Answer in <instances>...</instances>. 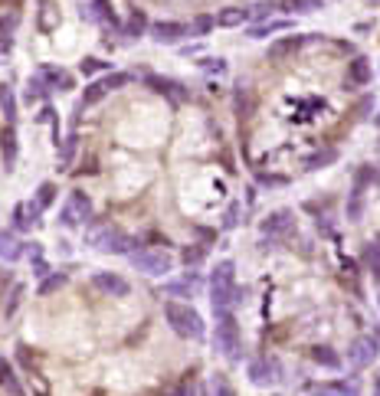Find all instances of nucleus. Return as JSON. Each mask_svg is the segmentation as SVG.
I'll return each instance as SVG.
<instances>
[{
    "instance_id": "obj_1",
    "label": "nucleus",
    "mask_w": 380,
    "mask_h": 396,
    "mask_svg": "<svg viewBox=\"0 0 380 396\" xmlns=\"http://www.w3.org/2000/svg\"><path fill=\"white\" fill-rule=\"evenodd\" d=\"M86 243L99 253H115V255H132V245L134 239L128 233H122L118 226L112 223H105V219H89L86 223Z\"/></svg>"
},
{
    "instance_id": "obj_2",
    "label": "nucleus",
    "mask_w": 380,
    "mask_h": 396,
    "mask_svg": "<svg viewBox=\"0 0 380 396\" xmlns=\"http://www.w3.org/2000/svg\"><path fill=\"white\" fill-rule=\"evenodd\" d=\"M210 302H213V312H229L236 305V265L229 259L217 262L210 275Z\"/></svg>"
},
{
    "instance_id": "obj_3",
    "label": "nucleus",
    "mask_w": 380,
    "mask_h": 396,
    "mask_svg": "<svg viewBox=\"0 0 380 396\" xmlns=\"http://www.w3.org/2000/svg\"><path fill=\"white\" fill-rule=\"evenodd\" d=\"M164 318H167V324L174 328V334H181V338H187V340H203V334H207V324H203L200 312L184 302L164 305Z\"/></svg>"
},
{
    "instance_id": "obj_4",
    "label": "nucleus",
    "mask_w": 380,
    "mask_h": 396,
    "mask_svg": "<svg viewBox=\"0 0 380 396\" xmlns=\"http://www.w3.org/2000/svg\"><path fill=\"white\" fill-rule=\"evenodd\" d=\"M132 265L138 269V272L144 275H167L174 269V255L167 253V249H158V245H148V249H138V253H132Z\"/></svg>"
},
{
    "instance_id": "obj_5",
    "label": "nucleus",
    "mask_w": 380,
    "mask_h": 396,
    "mask_svg": "<svg viewBox=\"0 0 380 396\" xmlns=\"http://www.w3.org/2000/svg\"><path fill=\"white\" fill-rule=\"evenodd\" d=\"M213 344L223 357L239 360V328L233 312H217V334H213Z\"/></svg>"
},
{
    "instance_id": "obj_6",
    "label": "nucleus",
    "mask_w": 380,
    "mask_h": 396,
    "mask_svg": "<svg viewBox=\"0 0 380 396\" xmlns=\"http://www.w3.org/2000/svg\"><path fill=\"white\" fill-rule=\"evenodd\" d=\"M92 219V200H89V193H82V190H72L66 197V203H63V210H59V223L63 226H82V223H89Z\"/></svg>"
},
{
    "instance_id": "obj_7",
    "label": "nucleus",
    "mask_w": 380,
    "mask_h": 396,
    "mask_svg": "<svg viewBox=\"0 0 380 396\" xmlns=\"http://www.w3.org/2000/svg\"><path fill=\"white\" fill-rule=\"evenodd\" d=\"M262 236L266 239H289L292 236V229H295V213L292 210H276V213H269L266 219H262Z\"/></svg>"
},
{
    "instance_id": "obj_8",
    "label": "nucleus",
    "mask_w": 380,
    "mask_h": 396,
    "mask_svg": "<svg viewBox=\"0 0 380 396\" xmlns=\"http://www.w3.org/2000/svg\"><path fill=\"white\" fill-rule=\"evenodd\" d=\"M144 85L151 89V92L164 95V98H171L174 105H184L190 98V92L184 89L177 79H167V76H144Z\"/></svg>"
},
{
    "instance_id": "obj_9",
    "label": "nucleus",
    "mask_w": 380,
    "mask_h": 396,
    "mask_svg": "<svg viewBox=\"0 0 380 396\" xmlns=\"http://www.w3.org/2000/svg\"><path fill=\"white\" fill-rule=\"evenodd\" d=\"M377 347L380 340L377 334H364V338H357L351 344V350H348V360H351V367H367V364H374V357H377Z\"/></svg>"
},
{
    "instance_id": "obj_10",
    "label": "nucleus",
    "mask_w": 380,
    "mask_h": 396,
    "mask_svg": "<svg viewBox=\"0 0 380 396\" xmlns=\"http://www.w3.org/2000/svg\"><path fill=\"white\" fill-rule=\"evenodd\" d=\"M92 288L95 292L108 295V298H125V295L132 292V285L125 282L118 272H95L92 275Z\"/></svg>"
},
{
    "instance_id": "obj_11",
    "label": "nucleus",
    "mask_w": 380,
    "mask_h": 396,
    "mask_svg": "<svg viewBox=\"0 0 380 396\" xmlns=\"http://www.w3.org/2000/svg\"><path fill=\"white\" fill-rule=\"evenodd\" d=\"M184 37H190V27H187V23H174V20H161V23H151V39H154V43L174 46V43H181Z\"/></svg>"
},
{
    "instance_id": "obj_12",
    "label": "nucleus",
    "mask_w": 380,
    "mask_h": 396,
    "mask_svg": "<svg viewBox=\"0 0 380 396\" xmlns=\"http://www.w3.org/2000/svg\"><path fill=\"white\" fill-rule=\"evenodd\" d=\"M82 17L92 20V23H102V27H118V20H115V10L108 0H86V7H82Z\"/></svg>"
},
{
    "instance_id": "obj_13",
    "label": "nucleus",
    "mask_w": 380,
    "mask_h": 396,
    "mask_svg": "<svg viewBox=\"0 0 380 396\" xmlns=\"http://www.w3.org/2000/svg\"><path fill=\"white\" fill-rule=\"evenodd\" d=\"M17 151H20L17 128H13V122H7L4 132H0V158H4V167L7 170H13V164H17Z\"/></svg>"
},
{
    "instance_id": "obj_14",
    "label": "nucleus",
    "mask_w": 380,
    "mask_h": 396,
    "mask_svg": "<svg viewBox=\"0 0 380 396\" xmlns=\"http://www.w3.org/2000/svg\"><path fill=\"white\" fill-rule=\"evenodd\" d=\"M367 82H371V63L364 56H354L348 63V72H344V85L348 89H364Z\"/></svg>"
},
{
    "instance_id": "obj_15",
    "label": "nucleus",
    "mask_w": 380,
    "mask_h": 396,
    "mask_svg": "<svg viewBox=\"0 0 380 396\" xmlns=\"http://www.w3.org/2000/svg\"><path fill=\"white\" fill-rule=\"evenodd\" d=\"M302 46H305V37H298V33H295V37H282L269 46V59H272V63H282V59L295 56Z\"/></svg>"
},
{
    "instance_id": "obj_16",
    "label": "nucleus",
    "mask_w": 380,
    "mask_h": 396,
    "mask_svg": "<svg viewBox=\"0 0 380 396\" xmlns=\"http://www.w3.org/2000/svg\"><path fill=\"white\" fill-rule=\"evenodd\" d=\"M276 373H279V364L276 360H269V357L249 364V377H253V383H259V387H269L272 380H279Z\"/></svg>"
},
{
    "instance_id": "obj_17",
    "label": "nucleus",
    "mask_w": 380,
    "mask_h": 396,
    "mask_svg": "<svg viewBox=\"0 0 380 396\" xmlns=\"http://www.w3.org/2000/svg\"><path fill=\"white\" fill-rule=\"evenodd\" d=\"M59 23H63L59 7L53 0H43V4H39V13H37V27L43 30V33H53V30H59Z\"/></svg>"
},
{
    "instance_id": "obj_18",
    "label": "nucleus",
    "mask_w": 380,
    "mask_h": 396,
    "mask_svg": "<svg viewBox=\"0 0 380 396\" xmlns=\"http://www.w3.org/2000/svg\"><path fill=\"white\" fill-rule=\"evenodd\" d=\"M39 79H43V82L49 85V92H53V89H59V92H66V89H72V76H69L66 69H56V66H43L37 72Z\"/></svg>"
},
{
    "instance_id": "obj_19",
    "label": "nucleus",
    "mask_w": 380,
    "mask_h": 396,
    "mask_svg": "<svg viewBox=\"0 0 380 396\" xmlns=\"http://www.w3.org/2000/svg\"><path fill=\"white\" fill-rule=\"evenodd\" d=\"M39 213H43V210L37 207V200H33V203H17V207H13V226L30 229L39 219Z\"/></svg>"
},
{
    "instance_id": "obj_20",
    "label": "nucleus",
    "mask_w": 380,
    "mask_h": 396,
    "mask_svg": "<svg viewBox=\"0 0 380 396\" xmlns=\"http://www.w3.org/2000/svg\"><path fill=\"white\" fill-rule=\"evenodd\" d=\"M249 20V10H243V7H223L217 13V27H223V30H236V27H243Z\"/></svg>"
},
{
    "instance_id": "obj_21",
    "label": "nucleus",
    "mask_w": 380,
    "mask_h": 396,
    "mask_svg": "<svg viewBox=\"0 0 380 396\" xmlns=\"http://www.w3.org/2000/svg\"><path fill=\"white\" fill-rule=\"evenodd\" d=\"M23 253H27V243H20L13 233H0V259H7V262H17Z\"/></svg>"
},
{
    "instance_id": "obj_22",
    "label": "nucleus",
    "mask_w": 380,
    "mask_h": 396,
    "mask_svg": "<svg viewBox=\"0 0 380 396\" xmlns=\"http://www.w3.org/2000/svg\"><path fill=\"white\" fill-rule=\"evenodd\" d=\"M312 360L318 364V367H324V370H341V354L338 350H331V347H324V344H318V347H312Z\"/></svg>"
},
{
    "instance_id": "obj_23",
    "label": "nucleus",
    "mask_w": 380,
    "mask_h": 396,
    "mask_svg": "<svg viewBox=\"0 0 380 396\" xmlns=\"http://www.w3.org/2000/svg\"><path fill=\"white\" fill-rule=\"evenodd\" d=\"M46 92H49V85L43 82L39 76H30V82H27V92H23V98H27V105H43V98H46Z\"/></svg>"
},
{
    "instance_id": "obj_24",
    "label": "nucleus",
    "mask_w": 380,
    "mask_h": 396,
    "mask_svg": "<svg viewBox=\"0 0 380 396\" xmlns=\"http://www.w3.org/2000/svg\"><path fill=\"white\" fill-rule=\"evenodd\" d=\"M66 279H69L66 272H53V275H43V282H39L37 295H39V298H49V295H56L59 288H63V285H66Z\"/></svg>"
},
{
    "instance_id": "obj_25",
    "label": "nucleus",
    "mask_w": 380,
    "mask_h": 396,
    "mask_svg": "<svg viewBox=\"0 0 380 396\" xmlns=\"http://www.w3.org/2000/svg\"><path fill=\"white\" fill-rule=\"evenodd\" d=\"M144 30H148V17H144V10H134L132 17H128V23H125V37H144Z\"/></svg>"
},
{
    "instance_id": "obj_26",
    "label": "nucleus",
    "mask_w": 380,
    "mask_h": 396,
    "mask_svg": "<svg viewBox=\"0 0 380 396\" xmlns=\"http://www.w3.org/2000/svg\"><path fill=\"white\" fill-rule=\"evenodd\" d=\"M105 95H108V89L102 85V79H99V82H89L86 92H82V108H92V105H99Z\"/></svg>"
},
{
    "instance_id": "obj_27",
    "label": "nucleus",
    "mask_w": 380,
    "mask_h": 396,
    "mask_svg": "<svg viewBox=\"0 0 380 396\" xmlns=\"http://www.w3.org/2000/svg\"><path fill=\"white\" fill-rule=\"evenodd\" d=\"M0 108H4L7 122H17V98L10 92V85H0Z\"/></svg>"
},
{
    "instance_id": "obj_28",
    "label": "nucleus",
    "mask_w": 380,
    "mask_h": 396,
    "mask_svg": "<svg viewBox=\"0 0 380 396\" xmlns=\"http://www.w3.org/2000/svg\"><path fill=\"white\" fill-rule=\"evenodd\" d=\"M361 217H364V190L354 187L351 190V200H348V219H351V223H357Z\"/></svg>"
},
{
    "instance_id": "obj_29",
    "label": "nucleus",
    "mask_w": 380,
    "mask_h": 396,
    "mask_svg": "<svg viewBox=\"0 0 380 396\" xmlns=\"http://www.w3.org/2000/svg\"><path fill=\"white\" fill-rule=\"evenodd\" d=\"M53 200H56V184H53V180H43L37 187V207L46 210V207H53Z\"/></svg>"
},
{
    "instance_id": "obj_30",
    "label": "nucleus",
    "mask_w": 380,
    "mask_h": 396,
    "mask_svg": "<svg viewBox=\"0 0 380 396\" xmlns=\"http://www.w3.org/2000/svg\"><path fill=\"white\" fill-rule=\"evenodd\" d=\"M364 259H367V269L374 272V279H380V236L367 243V249H364Z\"/></svg>"
},
{
    "instance_id": "obj_31",
    "label": "nucleus",
    "mask_w": 380,
    "mask_h": 396,
    "mask_svg": "<svg viewBox=\"0 0 380 396\" xmlns=\"http://www.w3.org/2000/svg\"><path fill=\"white\" fill-rule=\"evenodd\" d=\"M233 105H236V115H239V118H249V115H253V95H249V89H243V85H239V89H236V98H233Z\"/></svg>"
},
{
    "instance_id": "obj_32",
    "label": "nucleus",
    "mask_w": 380,
    "mask_h": 396,
    "mask_svg": "<svg viewBox=\"0 0 380 396\" xmlns=\"http://www.w3.org/2000/svg\"><path fill=\"white\" fill-rule=\"evenodd\" d=\"M289 27H292L289 20H276V23H256V27L249 30V37L262 39V37H269V33H279V30H289Z\"/></svg>"
},
{
    "instance_id": "obj_33",
    "label": "nucleus",
    "mask_w": 380,
    "mask_h": 396,
    "mask_svg": "<svg viewBox=\"0 0 380 396\" xmlns=\"http://www.w3.org/2000/svg\"><path fill=\"white\" fill-rule=\"evenodd\" d=\"M213 27H217V17H207V13H200V17L190 23V37H207Z\"/></svg>"
},
{
    "instance_id": "obj_34",
    "label": "nucleus",
    "mask_w": 380,
    "mask_h": 396,
    "mask_svg": "<svg viewBox=\"0 0 380 396\" xmlns=\"http://www.w3.org/2000/svg\"><path fill=\"white\" fill-rule=\"evenodd\" d=\"M276 10H279V0H259V4H253V7H249V17L266 20V17H272Z\"/></svg>"
},
{
    "instance_id": "obj_35",
    "label": "nucleus",
    "mask_w": 380,
    "mask_h": 396,
    "mask_svg": "<svg viewBox=\"0 0 380 396\" xmlns=\"http://www.w3.org/2000/svg\"><path fill=\"white\" fill-rule=\"evenodd\" d=\"M132 79H134L132 72H108V76L102 79V85L108 89V92H115V89H125V85L132 82Z\"/></svg>"
},
{
    "instance_id": "obj_36",
    "label": "nucleus",
    "mask_w": 380,
    "mask_h": 396,
    "mask_svg": "<svg viewBox=\"0 0 380 396\" xmlns=\"http://www.w3.org/2000/svg\"><path fill=\"white\" fill-rule=\"evenodd\" d=\"M377 180H380V174H377V170H374V167H367V164H364V167L361 170H357V177H354V187H371V184H377Z\"/></svg>"
},
{
    "instance_id": "obj_37",
    "label": "nucleus",
    "mask_w": 380,
    "mask_h": 396,
    "mask_svg": "<svg viewBox=\"0 0 380 396\" xmlns=\"http://www.w3.org/2000/svg\"><path fill=\"white\" fill-rule=\"evenodd\" d=\"M0 387H7L10 393H20V383L13 380V370H10L7 360H0Z\"/></svg>"
},
{
    "instance_id": "obj_38",
    "label": "nucleus",
    "mask_w": 380,
    "mask_h": 396,
    "mask_svg": "<svg viewBox=\"0 0 380 396\" xmlns=\"http://www.w3.org/2000/svg\"><path fill=\"white\" fill-rule=\"evenodd\" d=\"M181 262L187 265V269L200 265V262H203V245H187V249L181 253Z\"/></svg>"
},
{
    "instance_id": "obj_39",
    "label": "nucleus",
    "mask_w": 380,
    "mask_h": 396,
    "mask_svg": "<svg viewBox=\"0 0 380 396\" xmlns=\"http://www.w3.org/2000/svg\"><path fill=\"white\" fill-rule=\"evenodd\" d=\"M194 292H197V279H194V275H187L184 282L167 285V295H194Z\"/></svg>"
},
{
    "instance_id": "obj_40",
    "label": "nucleus",
    "mask_w": 380,
    "mask_h": 396,
    "mask_svg": "<svg viewBox=\"0 0 380 396\" xmlns=\"http://www.w3.org/2000/svg\"><path fill=\"white\" fill-rule=\"evenodd\" d=\"M318 390H331V393H361V387L354 380H334L328 387H318Z\"/></svg>"
},
{
    "instance_id": "obj_41",
    "label": "nucleus",
    "mask_w": 380,
    "mask_h": 396,
    "mask_svg": "<svg viewBox=\"0 0 380 396\" xmlns=\"http://www.w3.org/2000/svg\"><path fill=\"white\" fill-rule=\"evenodd\" d=\"M20 302H23V285H13V292H10V302H7V308H4V314H7V318H13V314H17V308H20Z\"/></svg>"
},
{
    "instance_id": "obj_42",
    "label": "nucleus",
    "mask_w": 380,
    "mask_h": 396,
    "mask_svg": "<svg viewBox=\"0 0 380 396\" xmlns=\"http://www.w3.org/2000/svg\"><path fill=\"white\" fill-rule=\"evenodd\" d=\"M105 66H108V63H102V59H95V56H89V59H82V63H79L82 76H95V72H102Z\"/></svg>"
},
{
    "instance_id": "obj_43",
    "label": "nucleus",
    "mask_w": 380,
    "mask_h": 396,
    "mask_svg": "<svg viewBox=\"0 0 380 396\" xmlns=\"http://www.w3.org/2000/svg\"><path fill=\"white\" fill-rule=\"evenodd\" d=\"M200 69H203V72H217V76H223V72H227V59H203Z\"/></svg>"
},
{
    "instance_id": "obj_44",
    "label": "nucleus",
    "mask_w": 380,
    "mask_h": 396,
    "mask_svg": "<svg viewBox=\"0 0 380 396\" xmlns=\"http://www.w3.org/2000/svg\"><path fill=\"white\" fill-rule=\"evenodd\" d=\"M279 7L295 13V10H308V7H315V4H305V0H279Z\"/></svg>"
},
{
    "instance_id": "obj_45",
    "label": "nucleus",
    "mask_w": 380,
    "mask_h": 396,
    "mask_svg": "<svg viewBox=\"0 0 380 396\" xmlns=\"http://www.w3.org/2000/svg\"><path fill=\"white\" fill-rule=\"evenodd\" d=\"M72 151H76V134H69L66 141H63V164H69V158H72Z\"/></svg>"
},
{
    "instance_id": "obj_46",
    "label": "nucleus",
    "mask_w": 380,
    "mask_h": 396,
    "mask_svg": "<svg viewBox=\"0 0 380 396\" xmlns=\"http://www.w3.org/2000/svg\"><path fill=\"white\" fill-rule=\"evenodd\" d=\"M334 158V151H328V154H318V158H312V160H308V170H318V167H322V164H328V160H331Z\"/></svg>"
},
{
    "instance_id": "obj_47",
    "label": "nucleus",
    "mask_w": 380,
    "mask_h": 396,
    "mask_svg": "<svg viewBox=\"0 0 380 396\" xmlns=\"http://www.w3.org/2000/svg\"><path fill=\"white\" fill-rule=\"evenodd\" d=\"M239 207H236V203H233V207H229V213H227V226H236V223H239Z\"/></svg>"
},
{
    "instance_id": "obj_48",
    "label": "nucleus",
    "mask_w": 380,
    "mask_h": 396,
    "mask_svg": "<svg viewBox=\"0 0 380 396\" xmlns=\"http://www.w3.org/2000/svg\"><path fill=\"white\" fill-rule=\"evenodd\" d=\"M37 118H39V122H53V108H49V105H43Z\"/></svg>"
},
{
    "instance_id": "obj_49",
    "label": "nucleus",
    "mask_w": 380,
    "mask_h": 396,
    "mask_svg": "<svg viewBox=\"0 0 380 396\" xmlns=\"http://www.w3.org/2000/svg\"><path fill=\"white\" fill-rule=\"evenodd\" d=\"M213 393H233V390H229L223 380H213Z\"/></svg>"
},
{
    "instance_id": "obj_50",
    "label": "nucleus",
    "mask_w": 380,
    "mask_h": 396,
    "mask_svg": "<svg viewBox=\"0 0 380 396\" xmlns=\"http://www.w3.org/2000/svg\"><path fill=\"white\" fill-rule=\"evenodd\" d=\"M374 390H377V393H380V370H377V373H374Z\"/></svg>"
},
{
    "instance_id": "obj_51",
    "label": "nucleus",
    "mask_w": 380,
    "mask_h": 396,
    "mask_svg": "<svg viewBox=\"0 0 380 396\" xmlns=\"http://www.w3.org/2000/svg\"><path fill=\"white\" fill-rule=\"evenodd\" d=\"M4 4H10V7H20V0H4Z\"/></svg>"
},
{
    "instance_id": "obj_52",
    "label": "nucleus",
    "mask_w": 380,
    "mask_h": 396,
    "mask_svg": "<svg viewBox=\"0 0 380 396\" xmlns=\"http://www.w3.org/2000/svg\"><path fill=\"white\" fill-rule=\"evenodd\" d=\"M374 124H377V128H380V112H377V115H374Z\"/></svg>"
},
{
    "instance_id": "obj_53",
    "label": "nucleus",
    "mask_w": 380,
    "mask_h": 396,
    "mask_svg": "<svg viewBox=\"0 0 380 396\" xmlns=\"http://www.w3.org/2000/svg\"><path fill=\"white\" fill-rule=\"evenodd\" d=\"M367 4H374V7H380V0H367Z\"/></svg>"
},
{
    "instance_id": "obj_54",
    "label": "nucleus",
    "mask_w": 380,
    "mask_h": 396,
    "mask_svg": "<svg viewBox=\"0 0 380 396\" xmlns=\"http://www.w3.org/2000/svg\"><path fill=\"white\" fill-rule=\"evenodd\" d=\"M377 340H380V331H377Z\"/></svg>"
}]
</instances>
